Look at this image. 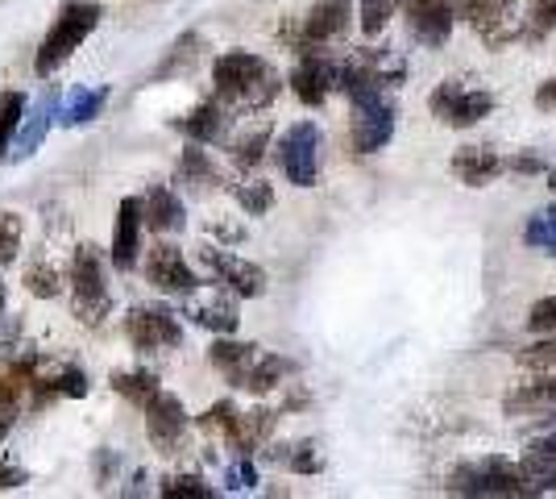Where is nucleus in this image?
Returning <instances> with one entry per match:
<instances>
[{"label": "nucleus", "mask_w": 556, "mask_h": 499, "mask_svg": "<svg viewBox=\"0 0 556 499\" xmlns=\"http://www.w3.org/2000/svg\"><path fill=\"white\" fill-rule=\"evenodd\" d=\"M175 184L187 191H208V188H220V171L212 166L208 150L200 142H191L179 154V163H175Z\"/></svg>", "instance_id": "nucleus-24"}, {"label": "nucleus", "mask_w": 556, "mask_h": 499, "mask_svg": "<svg viewBox=\"0 0 556 499\" xmlns=\"http://www.w3.org/2000/svg\"><path fill=\"white\" fill-rule=\"evenodd\" d=\"M104 17V9L96 4V0H67L63 9H59V17L50 22L47 38L38 42V54H34V72L42 75H54L63 63H67L75 50L84 47L88 38L96 34V25Z\"/></svg>", "instance_id": "nucleus-2"}, {"label": "nucleus", "mask_w": 556, "mask_h": 499, "mask_svg": "<svg viewBox=\"0 0 556 499\" xmlns=\"http://www.w3.org/2000/svg\"><path fill=\"white\" fill-rule=\"evenodd\" d=\"M535 109H544V113H556V75H553V79H544V84L535 88Z\"/></svg>", "instance_id": "nucleus-45"}, {"label": "nucleus", "mask_w": 556, "mask_h": 499, "mask_svg": "<svg viewBox=\"0 0 556 499\" xmlns=\"http://www.w3.org/2000/svg\"><path fill=\"white\" fill-rule=\"evenodd\" d=\"M457 13H462V4H453V0H403L407 29L424 47H444L457 25Z\"/></svg>", "instance_id": "nucleus-13"}, {"label": "nucleus", "mask_w": 556, "mask_h": 499, "mask_svg": "<svg viewBox=\"0 0 556 499\" xmlns=\"http://www.w3.org/2000/svg\"><path fill=\"white\" fill-rule=\"evenodd\" d=\"M528 329L532 333H556V296L535 300L532 312H528Z\"/></svg>", "instance_id": "nucleus-43"}, {"label": "nucleus", "mask_w": 556, "mask_h": 499, "mask_svg": "<svg viewBox=\"0 0 556 499\" xmlns=\"http://www.w3.org/2000/svg\"><path fill=\"white\" fill-rule=\"evenodd\" d=\"M266 146H270V125H257V129H250L245 138L229 142L232 166H241V171H254V166L266 159Z\"/></svg>", "instance_id": "nucleus-31"}, {"label": "nucleus", "mask_w": 556, "mask_h": 499, "mask_svg": "<svg viewBox=\"0 0 556 499\" xmlns=\"http://www.w3.org/2000/svg\"><path fill=\"white\" fill-rule=\"evenodd\" d=\"M515 362L523 366V371H556V333H544V341H535V346H523Z\"/></svg>", "instance_id": "nucleus-37"}, {"label": "nucleus", "mask_w": 556, "mask_h": 499, "mask_svg": "<svg viewBox=\"0 0 556 499\" xmlns=\"http://www.w3.org/2000/svg\"><path fill=\"white\" fill-rule=\"evenodd\" d=\"M507 416H519V412H544V408H556V371H535L532 383H519L507 400Z\"/></svg>", "instance_id": "nucleus-25"}, {"label": "nucleus", "mask_w": 556, "mask_h": 499, "mask_svg": "<svg viewBox=\"0 0 556 499\" xmlns=\"http://www.w3.org/2000/svg\"><path fill=\"white\" fill-rule=\"evenodd\" d=\"M523 246H532L540 254H553L556 259V204L528 216V225H523Z\"/></svg>", "instance_id": "nucleus-33"}, {"label": "nucleus", "mask_w": 556, "mask_h": 499, "mask_svg": "<svg viewBox=\"0 0 556 499\" xmlns=\"http://www.w3.org/2000/svg\"><path fill=\"white\" fill-rule=\"evenodd\" d=\"M125 337L138 354H163V350H175L184 341V325L163 304H138L125 316Z\"/></svg>", "instance_id": "nucleus-7"}, {"label": "nucleus", "mask_w": 556, "mask_h": 499, "mask_svg": "<svg viewBox=\"0 0 556 499\" xmlns=\"http://www.w3.org/2000/svg\"><path fill=\"white\" fill-rule=\"evenodd\" d=\"M257 354H262V346H254V341H229V337L220 333V337L212 341L208 362L232 383V387H245V379H250V371H254Z\"/></svg>", "instance_id": "nucleus-22"}, {"label": "nucleus", "mask_w": 556, "mask_h": 499, "mask_svg": "<svg viewBox=\"0 0 556 499\" xmlns=\"http://www.w3.org/2000/svg\"><path fill=\"white\" fill-rule=\"evenodd\" d=\"M59 109H63V100H59V92L50 88L34 109H25V117H22V129H17V138H13V154L9 159H29L38 146H42V138H47L50 129L59 125Z\"/></svg>", "instance_id": "nucleus-19"}, {"label": "nucleus", "mask_w": 556, "mask_h": 499, "mask_svg": "<svg viewBox=\"0 0 556 499\" xmlns=\"http://www.w3.org/2000/svg\"><path fill=\"white\" fill-rule=\"evenodd\" d=\"M159 491H163L166 499H212L216 496V487L204 483L200 475H170Z\"/></svg>", "instance_id": "nucleus-38"}, {"label": "nucleus", "mask_w": 556, "mask_h": 499, "mask_svg": "<svg viewBox=\"0 0 556 499\" xmlns=\"http://www.w3.org/2000/svg\"><path fill=\"white\" fill-rule=\"evenodd\" d=\"M34 383H38L34 358L0 362V441H4V433L13 428V421H17V412L25 408V400L34 396Z\"/></svg>", "instance_id": "nucleus-15"}, {"label": "nucleus", "mask_w": 556, "mask_h": 499, "mask_svg": "<svg viewBox=\"0 0 556 499\" xmlns=\"http://www.w3.org/2000/svg\"><path fill=\"white\" fill-rule=\"evenodd\" d=\"M510 4H515V0H465L462 17L486 38L490 47H507V42L528 38L523 22L510 17Z\"/></svg>", "instance_id": "nucleus-14"}, {"label": "nucleus", "mask_w": 556, "mask_h": 499, "mask_svg": "<svg viewBox=\"0 0 556 499\" xmlns=\"http://www.w3.org/2000/svg\"><path fill=\"white\" fill-rule=\"evenodd\" d=\"M141 216H146V229H150V234H175V229L187 225L179 191L163 188V184L146 188V196H141Z\"/></svg>", "instance_id": "nucleus-23"}, {"label": "nucleus", "mask_w": 556, "mask_h": 499, "mask_svg": "<svg viewBox=\"0 0 556 499\" xmlns=\"http://www.w3.org/2000/svg\"><path fill=\"white\" fill-rule=\"evenodd\" d=\"M237 196V204L245 209V216H266L275 209V188L266 184V179H250V184H237L232 188Z\"/></svg>", "instance_id": "nucleus-35"}, {"label": "nucleus", "mask_w": 556, "mask_h": 499, "mask_svg": "<svg viewBox=\"0 0 556 499\" xmlns=\"http://www.w3.org/2000/svg\"><path fill=\"white\" fill-rule=\"evenodd\" d=\"M0 312H4V284H0Z\"/></svg>", "instance_id": "nucleus-49"}, {"label": "nucleus", "mask_w": 556, "mask_h": 499, "mask_svg": "<svg viewBox=\"0 0 556 499\" xmlns=\"http://www.w3.org/2000/svg\"><path fill=\"white\" fill-rule=\"evenodd\" d=\"M353 104V121H349V142L357 154H378L387 150L394 138V104L387 100V92L362 96V100H349Z\"/></svg>", "instance_id": "nucleus-8"}, {"label": "nucleus", "mask_w": 556, "mask_h": 499, "mask_svg": "<svg viewBox=\"0 0 556 499\" xmlns=\"http://www.w3.org/2000/svg\"><path fill=\"white\" fill-rule=\"evenodd\" d=\"M535 453H548V458H556V433H548V437H540V441H532Z\"/></svg>", "instance_id": "nucleus-47"}, {"label": "nucleus", "mask_w": 556, "mask_h": 499, "mask_svg": "<svg viewBox=\"0 0 556 499\" xmlns=\"http://www.w3.org/2000/svg\"><path fill=\"white\" fill-rule=\"evenodd\" d=\"M275 159H278V171L287 175V184L316 188V179H320V129H316V121L287 125V134L278 138Z\"/></svg>", "instance_id": "nucleus-6"}, {"label": "nucleus", "mask_w": 556, "mask_h": 499, "mask_svg": "<svg viewBox=\"0 0 556 499\" xmlns=\"http://www.w3.org/2000/svg\"><path fill=\"white\" fill-rule=\"evenodd\" d=\"M291 92L300 104L307 109H320L332 88H341V63H332L325 54V47L316 50H300V59H295V67H291Z\"/></svg>", "instance_id": "nucleus-10"}, {"label": "nucleus", "mask_w": 556, "mask_h": 499, "mask_svg": "<svg viewBox=\"0 0 556 499\" xmlns=\"http://www.w3.org/2000/svg\"><path fill=\"white\" fill-rule=\"evenodd\" d=\"M104 104H109V88H75L59 109V125H67V129L92 125L104 113Z\"/></svg>", "instance_id": "nucleus-26"}, {"label": "nucleus", "mask_w": 556, "mask_h": 499, "mask_svg": "<svg viewBox=\"0 0 556 499\" xmlns=\"http://www.w3.org/2000/svg\"><path fill=\"white\" fill-rule=\"evenodd\" d=\"M448 171L462 179L465 188H486V184H494V179L507 171V159H503L494 146H462V150L453 154Z\"/></svg>", "instance_id": "nucleus-21"}, {"label": "nucleus", "mask_w": 556, "mask_h": 499, "mask_svg": "<svg viewBox=\"0 0 556 499\" xmlns=\"http://www.w3.org/2000/svg\"><path fill=\"white\" fill-rule=\"evenodd\" d=\"M229 109H225V100L216 96V100H200L191 113L170 121V129H179L187 142H200V146H216L229 138Z\"/></svg>", "instance_id": "nucleus-17"}, {"label": "nucleus", "mask_w": 556, "mask_h": 499, "mask_svg": "<svg viewBox=\"0 0 556 499\" xmlns=\"http://www.w3.org/2000/svg\"><path fill=\"white\" fill-rule=\"evenodd\" d=\"M113 391L121 400H129L138 412L163 396V387H159V379H154L150 371H121V375H113Z\"/></svg>", "instance_id": "nucleus-28"}, {"label": "nucleus", "mask_w": 556, "mask_h": 499, "mask_svg": "<svg viewBox=\"0 0 556 499\" xmlns=\"http://www.w3.org/2000/svg\"><path fill=\"white\" fill-rule=\"evenodd\" d=\"M200 47H204V42H200V34H184L175 47L166 50L163 63L154 67V79H166V75H175V72H184V67H191V63L200 59Z\"/></svg>", "instance_id": "nucleus-34"}, {"label": "nucleus", "mask_w": 556, "mask_h": 499, "mask_svg": "<svg viewBox=\"0 0 556 499\" xmlns=\"http://www.w3.org/2000/svg\"><path fill=\"white\" fill-rule=\"evenodd\" d=\"M212 84H216V96L225 104L254 109V113L266 109V104H275V96L282 92V79H278L275 67L262 54H250V50H225V54H216Z\"/></svg>", "instance_id": "nucleus-1"}, {"label": "nucleus", "mask_w": 556, "mask_h": 499, "mask_svg": "<svg viewBox=\"0 0 556 499\" xmlns=\"http://www.w3.org/2000/svg\"><path fill=\"white\" fill-rule=\"evenodd\" d=\"M287 375H295V362L282 354H257L254 371H250V379L241 391H250V396H266V391H275L278 383H287Z\"/></svg>", "instance_id": "nucleus-27"}, {"label": "nucleus", "mask_w": 556, "mask_h": 499, "mask_svg": "<svg viewBox=\"0 0 556 499\" xmlns=\"http://www.w3.org/2000/svg\"><path fill=\"white\" fill-rule=\"evenodd\" d=\"M29 475H25L22 466H13V462H4L0 458V491H13V487H25Z\"/></svg>", "instance_id": "nucleus-44"}, {"label": "nucleus", "mask_w": 556, "mask_h": 499, "mask_svg": "<svg viewBox=\"0 0 556 499\" xmlns=\"http://www.w3.org/2000/svg\"><path fill=\"white\" fill-rule=\"evenodd\" d=\"M349 25H353V0H316L300 22V29H291V34L282 29V38L295 50H316L337 42Z\"/></svg>", "instance_id": "nucleus-9"}, {"label": "nucleus", "mask_w": 556, "mask_h": 499, "mask_svg": "<svg viewBox=\"0 0 556 499\" xmlns=\"http://www.w3.org/2000/svg\"><path fill=\"white\" fill-rule=\"evenodd\" d=\"M453 496H540L528 462H510V458H478V462H462L448 483Z\"/></svg>", "instance_id": "nucleus-3"}, {"label": "nucleus", "mask_w": 556, "mask_h": 499, "mask_svg": "<svg viewBox=\"0 0 556 499\" xmlns=\"http://www.w3.org/2000/svg\"><path fill=\"white\" fill-rule=\"evenodd\" d=\"M548 188L556 191V166H548Z\"/></svg>", "instance_id": "nucleus-48"}, {"label": "nucleus", "mask_w": 556, "mask_h": 499, "mask_svg": "<svg viewBox=\"0 0 556 499\" xmlns=\"http://www.w3.org/2000/svg\"><path fill=\"white\" fill-rule=\"evenodd\" d=\"M282 462H287V471H295V475H320V471H325V458H320V446H316V441H300L295 450L282 453Z\"/></svg>", "instance_id": "nucleus-39"}, {"label": "nucleus", "mask_w": 556, "mask_h": 499, "mask_svg": "<svg viewBox=\"0 0 556 499\" xmlns=\"http://www.w3.org/2000/svg\"><path fill=\"white\" fill-rule=\"evenodd\" d=\"M146 279L166 296H195L200 291V275L191 271V262L170 241H159L146 250Z\"/></svg>", "instance_id": "nucleus-12"}, {"label": "nucleus", "mask_w": 556, "mask_h": 499, "mask_svg": "<svg viewBox=\"0 0 556 499\" xmlns=\"http://www.w3.org/2000/svg\"><path fill=\"white\" fill-rule=\"evenodd\" d=\"M428 113L448 129H469L494 113V92L478 79H441L428 96Z\"/></svg>", "instance_id": "nucleus-4"}, {"label": "nucleus", "mask_w": 556, "mask_h": 499, "mask_svg": "<svg viewBox=\"0 0 556 499\" xmlns=\"http://www.w3.org/2000/svg\"><path fill=\"white\" fill-rule=\"evenodd\" d=\"M71 304L84 325H100L113 309V296L104 284V254L88 241L75 250V262H71Z\"/></svg>", "instance_id": "nucleus-5"}, {"label": "nucleus", "mask_w": 556, "mask_h": 499, "mask_svg": "<svg viewBox=\"0 0 556 499\" xmlns=\"http://www.w3.org/2000/svg\"><path fill=\"white\" fill-rule=\"evenodd\" d=\"M195 259L204 262L212 271V279L216 284H225L232 296H241V300H257V296H266V271L257 266V262H245L229 254V250H220V246H200V254Z\"/></svg>", "instance_id": "nucleus-11"}, {"label": "nucleus", "mask_w": 556, "mask_h": 499, "mask_svg": "<svg viewBox=\"0 0 556 499\" xmlns=\"http://www.w3.org/2000/svg\"><path fill=\"white\" fill-rule=\"evenodd\" d=\"M22 117H25V96L22 92L0 96V163L13 154V138L22 129Z\"/></svg>", "instance_id": "nucleus-32"}, {"label": "nucleus", "mask_w": 556, "mask_h": 499, "mask_svg": "<svg viewBox=\"0 0 556 499\" xmlns=\"http://www.w3.org/2000/svg\"><path fill=\"white\" fill-rule=\"evenodd\" d=\"M556 29V0H532L528 9V38H544Z\"/></svg>", "instance_id": "nucleus-41"}, {"label": "nucleus", "mask_w": 556, "mask_h": 499, "mask_svg": "<svg viewBox=\"0 0 556 499\" xmlns=\"http://www.w3.org/2000/svg\"><path fill=\"white\" fill-rule=\"evenodd\" d=\"M507 171H519V175H535V171H544V159L540 154H515L507 163Z\"/></svg>", "instance_id": "nucleus-46"}, {"label": "nucleus", "mask_w": 556, "mask_h": 499, "mask_svg": "<svg viewBox=\"0 0 556 499\" xmlns=\"http://www.w3.org/2000/svg\"><path fill=\"white\" fill-rule=\"evenodd\" d=\"M275 421H278V412H270V408H254V412L232 408L229 425L220 428V437H225L237 453H254V450H262V446L270 441Z\"/></svg>", "instance_id": "nucleus-20"}, {"label": "nucleus", "mask_w": 556, "mask_h": 499, "mask_svg": "<svg viewBox=\"0 0 556 499\" xmlns=\"http://www.w3.org/2000/svg\"><path fill=\"white\" fill-rule=\"evenodd\" d=\"M453 4H465V0H453Z\"/></svg>", "instance_id": "nucleus-50"}, {"label": "nucleus", "mask_w": 556, "mask_h": 499, "mask_svg": "<svg viewBox=\"0 0 556 499\" xmlns=\"http://www.w3.org/2000/svg\"><path fill=\"white\" fill-rule=\"evenodd\" d=\"M225 487H229V491H254L257 487V471L245 453H241V462H232L229 471H225Z\"/></svg>", "instance_id": "nucleus-42"}, {"label": "nucleus", "mask_w": 556, "mask_h": 499, "mask_svg": "<svg viewBox=\"0 0 556 499\" xmlns=\"http://www.w3.org/2000/svg\"><path fill=\"white\" fill-rule=\"evenodd\" d=\"M394 9H403V0H362V34L366 38H378L382 29H387V22L394 17Z\"/></svg>", "instance_id": "nucleus-36"}, {"label": "nucleus", "mask_w": 556, "mask_h": 499, "mask_svg": "<svg viewBox=\"0 0 556 499\" xmlns=\"http://www.w3.org/2000/svg\"><path fill=\"white\" fill-rule=\"evenodd\" d=\"M146 412V433H150V441H154V450L159 453H175L179 450V441H184L187 433V408L179 396H170L163 391L159 400L150 408H141Z\"/></svg>", "instance_id": "nucleus-16"}, {"label": "nucleus", "mask_w": 556, "mask_h": 499, "mask_svg": "<svg viewBox=\"0 0 556 499\" xmlns=\"http://www.w3.org/2000/svg\"><path fill=\"white\" fill-rule=\"evenodd\" d=\"M187 316H191V325H200V329H208V333H237V304L232 300H208V304H191L187 309Z\"/></svg>", "instance_id": "nucleus-29"}, {"label": "nucleus", "mask_w": 556, "mask_h": 499, "mask_svg": "<svg viewBox=\"0 0 556 499\" xmlns=\"http://www.w3.org/2000/svg\"><path fill=\"white\" fill-rule=\"evenodd\" d=\"M17 250H22V216L0 213V266L17 259Z\"/></svg>", "instance_id": "nucleus-40"}, {"label": "nucleus", "mask_w": 556, "mask_h": 499, "mask_svg": "<svg viewBox=\"0 0 556 499\" xmlns=\"http://www.w3.org/2000/svg\"><path fill=\"white\" fill-rule=\"evenodd\" d=\"M22 284L29 296H38V300H54V296H63V275H59V266L47 259H34L29 266L22 271Z\"/></svg>", "instance_id": "nucleus-30"}, {"label": "nucleus", "mask_w": 556, "mask_h": 499, "mask_svg": "<svg viewBox=\"0 0 556 499\" xmlns=\"http://www.w3.org/2000/svg\"><path fill=\"white\" fill-rule=\"evenodd\" d=\"M141 229H146V216H141V196H125L121 209H116V234L109 262L116 271H134L141 254Z\"/></svg>", "instance_id": "nucleus-18"}]
</instances>
